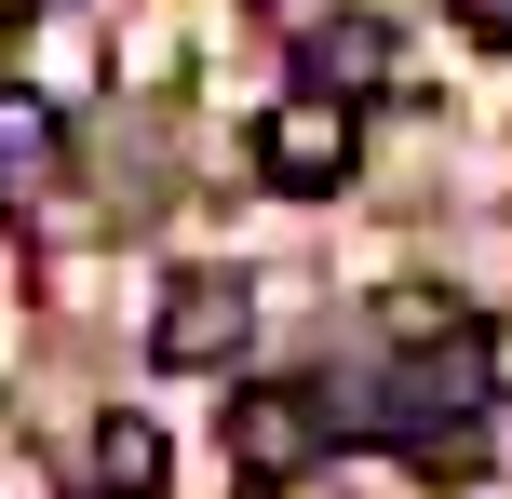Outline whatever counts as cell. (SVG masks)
I'll list each match as a JSON object with an SVG mask.
<instances>
[{
  "label": "cell",
  "instance_id": "9",
  "mask_svg": "<svg viewBox=\"0 0 512 499\" xmlns=\"http://www.w3.org/2000/svg\"><path fill=\"white\" fill-rule=\"evenodd\" d=\"M0 54H14V0H0Z\"/></svg>",
  "mask_w": 512,
  "mask_h": 499
},
{
  "label": "cell",
  "instance_id": "8",
  "mask_svg": "<svg viewBox=\"0 0 512 499\" xmlns=\"http://www.w3.org/2000/svg\"><path fill=\"white\" fill-rule=\"evenodd\" d=\"M486 392H512V324H486Z\"/></svg>",
  "mask_w": 512,
  "mask_h": 499
},
{
  "label": "cell",
  "instance_id": "7",
  "mask_svg": "<svg viewBox=\"0 0 512 499\" xmlns=\"http://www.w3.org/2000/svg\"><path fill=\"white\" fill-rule=\"evenodd\" d=\"M445 14H459L472 41H499V54H512V0H445Z\"/></svg>",
  "mask_w": 512,
  "mask_h": 499
},
{
  "label": "cell",
  "instance_id": "6",
  "mask_svg": "<svg viewBox=\"0 0 512 499\" xmlns=\"http://www.w3.org/2000/svg\"><path fill=\"white\" fill-rule=\"evenodd\" d=\"M54 149V108L41 95H14V81H0V162H41Z\"/></svg>",
  "mask_w": 512,
  "mask_h": 499
},
{
  "label": "cell",
  "instance_id": "3",
  "mask_svg": "<svg viewBox=\"0 0 512 499\" xmlns=\"http://www.w3.org/2000/svg\"><path fill=\"white\" fill-rule=\"evenodd\" d=\"M230 446H243V486L270 499V473H310V459L337 446V432H324V392H310V378H297V392H243L230 405Z\"/></svg>",
  "mask_w": 512,
  "mask_h": 499
},
{
  "label": "cell",
  "instance_id": "2",
  "mask_svg": "<svg viewBox=\"0 0 512 499\" xmlns=\"http://www.w3.org/2000/svg\"><path fill=\"white\" fill-rule=\"evenodd\" d=\"M243 338H256L243 270H176V284H162V311H149V365H176V378L243 365Z\"/></svg>",
  "mask_w": 512,
  "mask_h": 499
},
{
  "label": "cell",
  "instance_id": "1",
  "mask_svg": "<svg viewBox=\"0 0 512 499\" xmlns=\"http://www.w3.org/2000/svg\"><path fill=\"white\" fill-rule=\"evenodd\" d=\"M351 162H364V122H351V95L297 81L283 108H256V176H270L283 203H337V189H351Z\"/></svg>",
  "mask_w": 512,
  "mask_h": 499
},
{
  "label": "cell",
  "instance_id": "4",
  "mask_svg": "<svg viewBox=\"0 0 512 499\" xmlns=\"http://www.w3.org/2000/svg\"><path fill=\"white\" fill-rule=\"evenodd\" d=\"M81 473H95V499H176V432L135 419V405H108V419L81 432Z\"/></svg>",
  "mask_w": 512,
  "mask_h": 499
},
{
  "label": "cell",
  "instance_id": "5",
  "mask_svg": "<svg viewBox=\"0 0 512 499\" xmlns=\"http://www.w3.org/2000/svg\"><path fill=\"white\" fill-rule=\"evenodd\" d=\"M391 14H310L297 27V81H324V95H364V81H391Z\"/></svg>",
  "mask_w": 512,
  "mask_h": 499
}]
</instances>
